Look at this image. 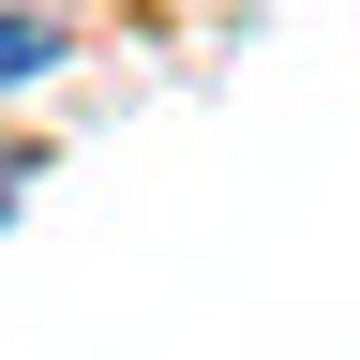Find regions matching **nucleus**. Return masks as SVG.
<instances>
[{"instance_id": "obj_1", "label": "nucleus", "mask_w": 360, "mask_h": 360, "mask_svg": "<svg viewBox=\"0 0 360 360\" xmlns=\"http://www.w3.org/2000/svg\"><path fill=\"white\" fill-rule=\"evenodd\" d=\"M30 75H60V15H0V90H30Z\"/></svg>"}]
</instances>
